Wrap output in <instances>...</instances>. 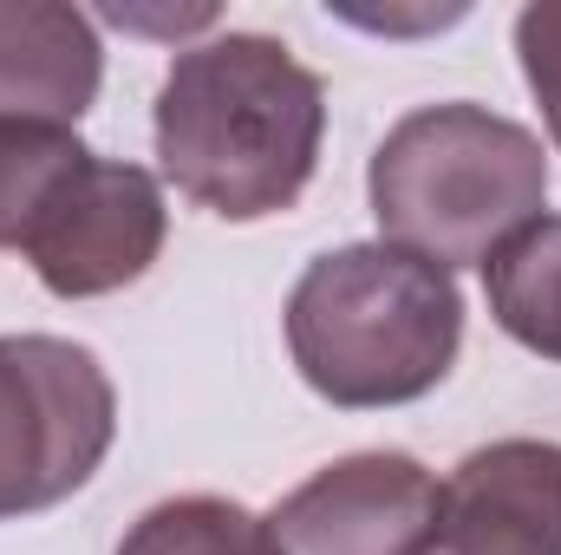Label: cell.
<instances>
[{"label": "cell", "instance_id": "obj_6", "mask_svg": "<svg viewBox=\"0 0 561 555\" xmlns=\"http://www.w3.org/2000/svg\"><path fill=\"white\" fill-rule=\"evenodd\" d=\"M437 517V477L405 451H353L320 464L268 510L280 555H419Z\"/></svg>", "mask_w": 561, "mask_h": 555}, {"label": "cell", "instance_id": "obj_2", "mask_svg": "<svg viewBox=\"0 0 561 555\" xmlns=\"http://www.w3.org/2000/svg\"><path fill=\"white\" fill-rule=\"evenodd\" d=\"M463 347V294L392 242L313 256L287 294V353L340 412H386L437 393Z\"/></svg>", "mask_w": 561, "mask_h": 555}, {"label": "cell", "instance_id": "obj_4", "mask_svg": "<svg viewBox=\"0 0 561 555\" xmlns=\"http://www.w3.org/2000/svg\"><path fill=\"white\" fill-rule=\"evenodd\" d=\"M118 438V393L92 347L0 333V523L79 497Z\"/></svg>", "mask_w": 561, "mask_h": 555}, {"label": "cell", "instance_id": "obj_7", "mask_svg": "<svg viewBox=\"0 0 561 555\" xmlns=\"http://www.w3.org/2000/svg\"><path fill=\"white\" fill-rule=\"evenodd\" d=\"M419 555H561V444L496 438L437 484Z\"/></svg>", "mask_w": 561, "mask_h": 555}, {"label": "cell", "instance_id": "obj_8", "mask_svg": "<svg viewBox=\"0 0 561 555\" xmlns=\"http://www.w3.org/2000/svg\"><path fill=\"white\" fill-rule=\"evenodd\" d=\"M105 46L66 0H0V125H79L99 105Z\"/></svg>", "mask_w": 561, "mask_h": 555}, {"label": "cell", "instance_id": "obj_10", "mask_svg": "<svg viewBox=\"0 0 561 555\" xmlns=\"http://www.w3.org/2000/svg\"><path fill=\"white\" fill-rule=\"evenodd\" d=\"M118 555H280L268 517L229 503V497H163L125 530Z\"/></svg>", "mask_w": 561, "mask_h": 555}, {"label": "cell", "instance_id": "obj_3", "mask_svg": "<svg viewBox=\"0 0 561 555\" xmlns=\"http://www.w3.org/2000/svg\"><path fill=\"white\" fill-rule=\"evenodd\" d=\"M379 242L431 269H483L549 203L542 138L490 105L444 99L405 112L366 170Z\"/></svg>", "mask_w": 561, "mask_h": 555}, {"label": "cell", "instance_id": "obj_9", "mask_svg": "<svg viewBox=\"0 0 561 555\" xmlns=\"http://www.w3.org/2000/svg\"><path fill=\"white\" fill-rule=\"evenodd\" d=\"M483 294L496 327L561 366V216H536L483 262Z\"/></svg>", "mask_w": 561, "mask_h": 555}, {"label": "cell", "instance_id": "obj_1", "mask_svg": "<svg viewBox=\"0 0 561 555\" xmlns=\"http://www.w3.org/2000/svg\"><path fill=\"white\" fill-rule=\"evenodd\" d=\"M150 138L196 209L222 223L287 216L320 170L327 86L275 33H216L170 59Z\"/></svg>", "mask_w": 561, "mask_h": 555}, {"label": "cell", "instance_id": "obj_12", "mask_svg": "<svg viewBox=\"0 0 561 555\" xmlns=\"http://www.w3.org/2000/svg\"><path fill=\"white\" fill-rule=\"evenodd\" d=\"M516 59H523V79L542 105V125L561 144V0H536L516 13Z\"/></svg>", "mask_w": 561, "mask_h": 555}, {"label": "cell", "instance_id": "obj_11", "mask_svg": "<svg viewBox=\"0 0 561 555\" xmlns=\"http://www.w3.org/2000/svg\"><path fill=\"white\" fill-rule=\"evenodd\" d=\"M92 150L66 125H0V249H26L53 190Z\"/></svg>", "mask_w": 561, "mask_h": 555}, {"label": "cell", "instance_id": "obj_5", "mask_svg": "<svg viewBox=\"0 0 561 555\" xmlns=\"http://www.w3.org/2000/svg\"><path fill=\"white\" fill-rule=\"evenodd\" d=\"M163 236H170L163 183L144 163L92 150L53 190V203L39 209L20 256L33 262L46 294L99 301V294H118V287L150 275V262L163 256Z\"/></svg>", "mask_w": 561, "mask_h": 555}]
</instances>
